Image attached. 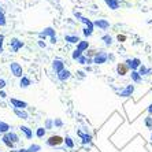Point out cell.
Returning <instances> with one entry per match:
<instances>
[{
	"instance_id": "14",
	"label": "cell",
	"mask_w": 152,
	"mask_h": 152,
	"mask_svg": "<svg viewBox=\"0 0 152 152\" xmlns=\"http://www.w3.org/2000/svg\"><path fill=\"white\" fill-rule=\"evenodd\" d=\"M77 63L81 64V66H91V64H93V59H91V58H86L85 55H82V56L77 60Z\"/></svg>"
},
{
	"instance_id": "8",
	"label": "cell",
	"mask_w": 152,
	"mask_h": 152,
	"mask_svg": "<svg viewBox=\"0 0 152 152\" xmlns=\"http://www.w3.org/2000/svg\"><path fill=\"white\" fill-rule=\"evenodd\" d=\"M93 26L95 28H99L100 30H107V29L110 28V22L107 21V19H96L93 22Z\"/></svg>"
},
{
	"instance_id": "4",
	"label": "cell",
	"mask_w": 152,
	"mask_h": 152,
	"mask_svg": "<svg viewBox=\"0 0 152 152\" xmlns=\"http://www.w3.org/2000/svg\"><path fill=\"white\" fill-rule=\"evenodd\" d=\"M134 93V85H126L124 89L119 91V97H130Z\"/></svg>"
},
{
	"instance_id": "47",
	"label": "cell",
	"mask_w": 152,
	"mask_h": 152,
	"mask_svg": "<svg viewBox=\"0 0 152 152\" xmlns=\"http://www.w3.org/2000/svg\"><path fill=\"white\" fill-rule=\"evenodd\" d=\"M152 74V69H148V73H147V75H151Z\"/></svg>"
},
{
	"instance_id": "15",
	"label": "cell",
	"mask_w": 152,
	"mask_h": 152,
	"mask_svg": "<svg viewBox=\"0 0 152 152\" xmlns=\"http://www.w3.org/2000/svg\"><path fill=\"white\" fill-rule=\"evenodd\" d=\"M77 50L81 51V52H85L86 50H89V41H86V40H80V42L77 44Z\"/></svg>"
},
{
	"instance_id": "48",
	"label": "cell",
	"mask_w": 152,
	"mask_h": 152,
	"mask_svg": "<svg viewBox=\"0 0 152 152\" xmlns=\"http://www.w3.org/2000/svg\"><path fill=\"white\" fill-rule=\"evenodd\" d=\"M0 12H4V11H3V8H1V6H0Z\"/></svg>"
},
{
	"instance_id": "40",
	"label": "cell",
	"mask_w": 152,
	"mask_h": 152,
	"mask_svg": "<svg viewBox=\"0 0 152 152\" xmlns=\"http://www.w3.org/2000/svg\"><path fill=\"white\" fill-rule=\"evenodd\" d=\"M6 86V80H0V91Z\"/></svg>"
},
{
	"instance_id": "37",
	"label": "cell",
	"mask_w": 152,
	"mask_h": 152,
	"mask_svg": "<svg viewBox=\"0 0 152 152\" xmlns=\"http://www.w3.org/2000/svg\"><path fill=\"white\" fill-rule=\"evenodd\" d=\"M52 126H53V119H47L45 121V126H44L45 127V130L47 129H51Z\"/></svg>"
},
{
	"instance_id": "16",
	"label": "cell",
	"mask_w": 152,
	"mask_h": 152,
	"mask_svg": "<svg viewBox=\"0 0 152 152\" xmlns=\"http://www.w3.org/2000/svg\"><path fill=\"white\" fill-rule=\"evenodd\" d=\"M64 40L67 42H70V44H78L80 42V37L74 34H66L64 36Z\"/></svg>"
},
{
	"instance_id": "34",
	"label": "cell",
	"mask_w": 152,
	"mask_h": 152,
	"mask_svg": "<svg viewBox=\"0 0 152 152\" xmlns=\"http://www.w3.org/2000/svg\"><path fill=\"white\" fill-rule=\"evenodd\" d=\"M82 33H84V36L88 39V37H91V36L93 34V29H89V28H84L82 29Z\"/></svg>"
},
{
	"instance_id": "32",
	"label": "cell",
	"mask_w": 152,
	"mask_h": 152,
	"mask_svg": "<svg viewBox=\"0 0 152 152\" xmlns=\"http://www.w3.org/2000/svg\"><path fill=\"white\" fill-rule=\"evenodd\" d=\"M81 22H84L85 25H86V28H89V29H93V28H95V26H93V22L89 21L88 18H84V17H82L81 18Z\"/></svg>"
},
{
	"instance_id": "9",
	"label": "cell",
	"mask_w": 152,
	"mask_h": 152,
	"mask_svg": "<svg viewBox=\"0 0 152 152\" xmlns=\"http://www.w3.org/2000/svg\"><path fill=\"white\" fill-rule=\"evenodd\" d=\"M23 45H25L23 41H21V40H18V39H12L11 40V42H10V48H11L12 52H18V51L21 50Z\"/></svg>"
},
{
	"instance_id": "39",
	"label": "cell",
	"mask_w": 152,
	"mask_h": 152,
	"mask_svg": "<svg viewBox=\"0 0 152 152\" xmlns=\"http://www.w3.org/2000/svg\"><path fill=\"white\" fill-rule=\"evenodd\" d=\"M3 41H4V36L0 34V53L3 52Z\"/></svg>"
},
{
	"instance_id": "12",
	"label": "cell",
	"mask_w": 152,
	"mask_h": 152,
	"mask_svg": "<svg viewBox=\"0 0 152 152\" xmlns=\"http://www.w3.org/2000/svg\"><path fill=\"white\" fill-rule=\"evenodd\" d=\"M52 69H53V71H55V73H60V71L63 70L64 69V62L62 59H55L52 62Z\"/></svg>"
},
{
	"instance_id": "25",
	"label": "cell",
	"mask_w": 152,
	"mask_h": 152,
	"mask_svg": "<svg viewBox=\"0 0 152 152\" xmlns=\"http://www.w3.org/2000/svg\"><path fill=\"white\" fill-rule=\"evenodd\" d=\"M63 142L66 144V147H67V148H74V141H73V138L69 137V136H66V137H64Z\"/></svg>"
},
{
	"instance_id": "30",
	"label": "cell",
	"mask_w": 152,
	"mask_h": 152,
	"mask_svg": "<svg viewBox=\"0 0 152 152\" xmlns=\"http://www.w3.org/2000/svg\"><path fill=\"white\" fill-rule=\"evenodd\" d=\"M39 151H41V147L39 144H32L28 148V152H39Z\"/></svg>"
},
{
	"instance_id": "23",
	"label": "cell",
	"mask_w": 152,
	"mask_h": 152,
	"mask_svg": "<svg viewBox=\"0 0 152 152\" xmlns=\"http://www.w3.org/2000/svg\"><path fill=\"white\" fill-rule=\"evenodd\" d=\"M102 41L104 42L107 47H110L111 44L114 42V41H113V37H111L110 34H103V36H102Z\"/></svg>"
},
{
	"instance_id": "50",
	"label": "cell",
	"mask_w": 152,
	"mask_h": 152,
	"mask_svg": "<svg viewBox=\"0 0 152 152\" xmlns=\"http://www.w3.org/2000/svg\"><path fill=\"white\" fill-rule=\"evenodd\" d=\"M0 140H1V137H0Z\"/></svg>"
},
{
	"instance_id": "45",
	"label": "cell",
	"mask_w": 152,
	"mask_h": 152,
	"mask_svg": "<svg viewBox=\"0 0 152 152\" xmlns=\"http://www.w3.org/2000/svg\"><path fill=\"white\" fill-rule=\"evenodd\" d=\"M108 59H110V60H114V59H115V56H114L113 53H108Z\"/></svg>"
},
{
	"instance_id": "49",
	"label": "cell",
	"mask_w": 152,
	"mask_h": 152,
	"mask_svg": "<svg viewBox=\"0 0 152 152\" xmlns=\"http://www.w3.org/2000/svg\"><path fill=\"white\" fill-rule=\"evenodd\" d=\"M151 141H152V133H151Z\"/></svg>"
},
{
	"instance_id": "28",
	"label": "cell",
	"mask_w": 152,
	"mask_h": 152,
	"mask_svg": "<svg viewBox=\"0 0 152 152\" xmlns=\"http://www.w3.org/2000/svg\"><path fill=\"white\" fill-rule=\"evenodd\" d=\"M82 55H84V52H81V51H78L77 48H75V50L73 51V53H71V58H73V60H78Z\"/></svg>"
},
{
	"instance_id": "19",
	"label": "cell",
	"mask_w": 152,
	"mask_h": 152,
	"mask_svg": "<svg viewBox=\"0 0 152 152\" xmlns=\"http://www.w3.org/2000/svg\"><path fill=\"white\" fill-rule=\"evenodd\" d=\"M4 136H6V137H7L8 140L12 142V144H17V142H19V137L15 134L14 132H8V133H6Z\"/></svg>"
},
{
	"instance_id": "1",
	"label": "cell",
	"mask_w": 152,
	"mask_h": 152,
	"mask_svg": "<svg viewBox=\"0 0 152 152\" xmlns=\"http://www.w3.org/2000/svg\"><path fill=\"white\" fill-rule=\"evenodd\" d=\"M108 60V53L106 52V51H97V53L95 55V58H93V64H104Z\"/></svg>"
},
{
	"instance_id": "5",
	"label": "cell",
	"mask_w": 152,
	"mask_h": 152,
	"mask_svg": "<svg viewBox=\"0 0 152 152\" xmlns=\"http://www.w3.org/2000/svg\"><path fill=\"white\" fill-rule=\"evenodd\" d=\"M10 70H11V73H12L15 77H22V74H23L22 66L19 63H17V62H12V63H10Z\"/></svg>"
},
{
	"instance_id": "6",
	"label": "cell",
	"mask_w": 152,
	"mask_h": 152,
	"mask_svg": "<svg viewBox=\"0 0 152 152\" xmlns=\"http://www.w3.org/2000/svg\"><path fill=\"white\" fill-rule=\"evenodd\" d=\"M130 73V69H129V66H127L126 63H118L117 64V74L121 75V77H125V75H127Z\"/></svg>"
},
{
	"instance_id": "7",
	"label": "cell",
	"mask_w": 152,
	"mask_h": 152,
	"mask_svg": "<svg viewBox=\"0 0 152 152\" xmlns=\"http://www.w3.org/2000/svg\"><path fill=\"white\" fill-rule=\"evenodd\" d=\"M48 36H50L51 39H55V37H56V34H55V30H53L52 28H45L44 30H42V32L39 33V37L41 40L42 39L45 40V37H48Z\"/></svg>"
},
{
	"instance_id": "17",
	"label": "cell",
	"mask_w": 152,
	"mask_h": 152,
	"mask_svg": "<svg viewBox=\"0 0 152 152\" xmlns=\"http://www.w3.org/2000/svg\"><path fill=\"white\" fill-rule=\"evenodd\" d=\"M14 114L17 115L18 118H21V119H29V114L26 113L25 110H18V108H14Z\"/></svg>"
},
{
	"instance_id": "43",
	"label": "cell",
	"mask_w": 152,
	"mask_h": 152,
	"mask_svg": "<svg viewBox=\"0 0 152 152\" xmlns=\"http://www.w3.org/2000/svg\"><path fill=\"white\" fill-rule=\"evenodd\" d=\"M39 45L41 47V48H45V42H42V40H40V41H39Z\"/></svg>"
},
{
	"instance_id": "13",
	"label": "cell",
	"mask_w": 152,
	"mask_h": 152,
	"mask_svg": "<svg viewBox=\"0 0 152 152\" xmlns=\"http://www.w3.org/2000/svg\"><path fill=\"white\" fill-rule=\"evenodd\" d=\"M77 134L81 137V142H82V144H89V142L92 141V138H93L91 133H82L81 130H78Z\"/></svg>"
},
{
	"instance_id": "44",
	"label": "cell",
	"mask_w": 152,
	"mask_h": 152,
	"mask_svg": "<svg viewBox=\"0 0 152 152\" xmlns=\"http://www.w3.org/2000/svg\"><path fill=\"white\" fill-rule=\"evenodd\" d=\"M77 74H80V78H84V77H85V74H84V71H78Z\"/></svg>"
},
{
	"instance_id": "20",
	"label": "cell",
	"mask_w": 152,
	"mask_h": 152,
	"mask_svg": "<svg viewBox=\"0 0 152 152\" xmlns=\"http://www.w3.org/2000/svg\"><path fill=\"white\" fill-rule=\"evenodd\" d=\"M30 85H32L30 78L25 77V75H22V77H21V81H19V86H21V88H28V86H30Z\"/></svg>"
},
{
	"instance_id": "27",
	"label": "cell",
	"mask_w": 152,
	"mask_h": 152,
	"mask_svg": "<svg viewBox=\"0 0 152 152\" xmlns=\"http://www.w3.org/2000/svg\"><path fill=\"white\" fill-rule=\"evenodd\" d=\"M45 133H47V130H45V127H37V130H36V136L39 138H42L44 136H45Z\"/></svg>"
},
{
	"instance_id": "26",
	"label": "cell",
	"mask_w": 152,
	"mask_h": 152,
	"mask_svg": "<svg viewBox=\"0 0 152 152\" xmlns=\"http://www.w3.org/2000/svg\"><path fill=\"white\" fill-rule=\"evenodd\" d=\"M144 125L147 129H152V115H147L144 118Z\"/></svg>"
},
{
	"instance_id": "41",
	"label": "cell",
	"mask_w": 152,
	"mask_h": 152,
	"mask_svg": "<svg viewBox=\"0 0 152 152\" xmlns=\"http://www.w3.org/2000/svg\"><path fill=\"white\" fill-rule=\"evenodd\" d=\"M147 111H148V115H152V103L148 106V108H147Z\"/></svg>"
},
{
	"instance_id": "36",
	"label": "cell",
	"mask_w": 152,
	"mask_h": 152,
	"mask_svg": "<svg viewBox=\"0 0 152 152\" xmlns=\"http://www.w3.org/2000/svg\"><path fill=\"white\" fill-rule=\"evenodd\" d=\"M53 126H56V127H62V126H63V122H62V119H59V118H55V119H53Z\"/></svg>"
},
{
	"instance_id": "31",
	"label": "cell",
	"mask_w": 152,
	"mask_h": 152,
	"mask_svg": "<svg viewBox=\"0 0 152 152\" xmlns=\"http://www.w3.org/2000/svg\"><path fill=\"white\" fill-rule=\"evenodd\" d=\"M85 52H86V55H85V56L93 59V58H95V55L97 53V50H92V48H91V50H86Z\"/></svg>"
},
{
	"instance_id": "2",
	"label": "cell",
	"mask_w": 152,
	"mask_h": 152,
	"mask_svg": "<svg viewBox=\"0 0 152 152\" xmlns=\"http://www.w3.org/2000/svg\"><path fill=\"white\" fill-rule=\"evenodd\" d=\"M125 63L129 66V69H130V71H137L138 70V67L141 66V60L138 59V58H127L126 60H125Z\"/></svg>"
},
{
	"instance_id": "18",
	"label": "cell",
	"mask_w": 152,
	"mask_h": 152,
	"mask_svg": "<svg viewBox=\"0 0 152 152\" xmlns=\"http://www.w3.org/2000/svg\"><path fill=\"white\" fill-rule=\"evenodd\" d=\"M19 129H21V132L23 133V134H25V137L28 138V140H30V138L33 137V132H32V129H29L28 126H23V125H22V126L19 127Z\"/></svg>"
},
{
	"instance_id": "10",
	"label": "cell",
	"mask_w": 152,
	"mask_h": 152,
	"mask_svg": "<svg viewBox=\"0 0 152 152\" xmlns=\"http://www.w3.org/2000/svg\"><path fill=\"white\" fill-rule=\"evenodd\" d=\"M10 103L12 104V107H14V108H18V110H25L26 107H28V103H26V102H22V100L14 99V97H11Z\"/></svg>"
},
{
	"instance_id": "46",
	"label": "cell",
	"mask_w": 152,
	"mask_h": 152,
	"mask_svg": "<svg viewBox=\"0 0 152 152\" xmlns=\"http://www.w3.org/2000/svg\"><path fill=\"white\" fill-rule=\"evenodd\" d=\"M12 152H28V149H23V148H22V149H19V151H12Z\"/></svg>"
},
{
	"instance_id": "42",
	"label": "cell",
	"mask_w": 152,
	"mask_h": 152,
	"mask_svg": "<svg viewBox=\"0 0 152 152\" xmlns=\"http://www.w3.org/2000/svg\"><path fill=\"white\" fill-rule=\"evenodd\" d=\"M0 97H7V95H6V92H4V91H0Z\"/></svg>"
},
{
	"instance_id": "11",
	"label": "cell",
	"mask_w": 152,
	"mask_h": 152,
	"mask_svg": "<svg viewBox=\"0 0 152 152\" xmlns=\"http://www.w3.org/2000/svg\"><path fill=\"white\" fill-rule=\"evenodd\" d=\"M56 77H58V80H59V81L64 82V81H67V80H70V78H71V71L67 70V69H63L60 73H58Z\"/></svg>"
},
{
	"instance_id": "22",
	"label": "cell",
	"mask_w": 152,
	"mask_h": 152,
	"mask_svg": "<svg viewBox=\"0 0 152 152\" xmlns=\"http://www.w3.org/2000/svg\"><path fill=\"white\" fill-rule=\"evenodd\" d=\"M106 4L111 10H118L119 8V0H106Z\"/></svg>"
},
{
	"instance_id": "24",
	"label": "cell",
	"mask_w": 152,
	"mask_h": 152,
	"mask_svg": "<svg viewBox=\"0 0 152 152\" xmlns=\"http://www.w3.org/2000/svg\"><path fill=\"white\" fill-rule=\"evenodd\" d=\"M10 129H11L10 125L0 121V133H4V134H6V133H8V132H10Z\"/></svg>"
},
{
	"instance_id": "38",
	"label": "cell",
	"mask_w": 152,
	"mask_h": 152,
	"mask_svg": "<svg viewBox=\"0 0 152 152\" xmlns=\"http://www.w3.org/2000/svg\"><path fill=\"white\" fill-rule=\"evenodd\" d=\"M6 25V17H4V12H0V26Z\"/></svg>"
},
{
	"instance_id": "29",
	"label": "cell",
	"mask_w": 152,
	"mask_h": 152,
	"mask_svg": "<svg viewBox=\"0 0 152 152\" xmlns=\"http://www.w3.org/2000/svg\"><path fill=\"white\" fill-rule=\"evenodd\" d=\"M137 73L140 75H147V73H148V67H147V66H145V64H141V66H140V67H138V70H137Z\"/></svg>"
},
{
	"instance_id": "35",
	"label": "cell",
	"mask_w": 152,
	"mask_h": 152,
	"mask_svg": "<svg viewBox=\"0 0 152 152\" xmlns=\"http://www.w3.org/2000/svg\"><path fill=\"white\" fill-rule=\"evenodd\" d=\"M127 40V36L126 34H118L117 36V41L118 42H125Z\"/></svg>"
},
{
	"instance_id": "3",
	"label": "cell",
	"mask_w": 152,
	"mask_h": 152,
	"mask_svg": "<svg viewBox=\"0 0 152 152\" xmlns=\"http://www.w3.org/2000/svg\"><path fill=\"white\" fill-rule=\"evenodd\" d=\"M63 140H64V137H62V136L53 134L47 140V144L50 145V147H59V145L63 144Z\"/></svg>"
},
{
	"instance_id": "33",
	"label": "cell",
	"mask_w": 152,
	"mask_h": 152,
	"mask_svg": "<svg viewBox=\"0 0 152 152\" xmlns=\"http://www.w3.org/2000/svg\"><path fill=\"white\" fill-rule=\"evenodd\" d=\"M1 141H3L4 145H6V147H8V148H14V144H12V142H11L10 140L6 137V136H3V137H1Z\"/></svg>"
},
{
	"instance_id": "21",
	"label": "cell",
	"mask_w": 152,
	"mask_h": 152,
	"mask_svg": "<svg viewBox=\"0 0 152 152\" xmlns=\"http://www.w3.org/2000/svg\"><path fill=\"white\" fill-rule=\"evenodd\" d=\"M130 78H132V81L134 82V84H141V82H142V77L138 74L137 71H132Z\"/></svg>"
}]
</instances>
